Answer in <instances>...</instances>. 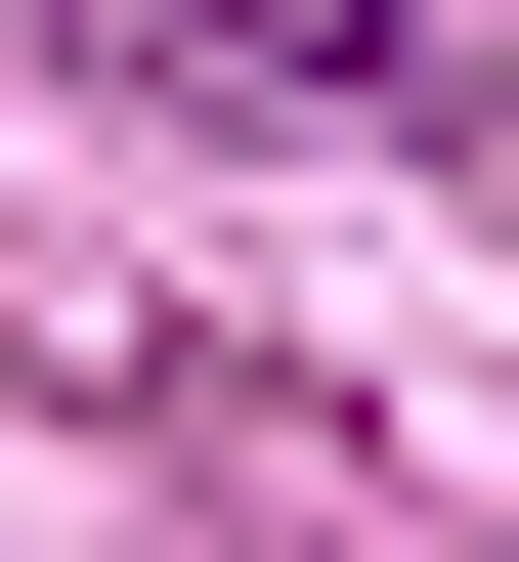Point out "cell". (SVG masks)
Returning a JSON list of instances; mask_svg holds the SVG:
<instances>
[{
	"instance_id": "6da1fadb",
	"label": "cell",
	"mask_w": 519,
	"mask_h": 562,
	"mask_svg": "<svg viewBox=\"0 0 519 562\" xmlns=\"http://www.w3.org/2000/svg\"><path fill=\"white\" fill-rule=\"evenodd\" d=\"M173 87H260V131H390V173H519V0H131Z\"/></svg>"
}]
</instances>
